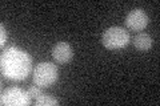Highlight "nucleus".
<instances>
[{"mask_svg": "<svg viewBox=\"0 0 160 106\" xmlns=\"http://www.w3.org/2000/svg\"><path fill=\"white\" fill-rule=\"evenodd\" d=\"M2 73L12 81H23L32 72V57L16 47H9L3 52L0 58Z\"/></svg>", "mask_w": 160, "mask_h": 106, "instance_id": "1", "label": "nucleus"}, {"mask_svg": "<svg viewBox=\"0 0 160 106\" xmlns=\"http://www.w3.org/2000/svg\"><path fill=\"white\" fill-rule=\"evenodd\" d=\"M103 45L109 50H119L129 44V33L122 27H111L102 36Z\"/></svg>", "mask_w": 160, "mask_h": 106, "instance_id": "2", "label": "nucleus"}, {"mask_svg": "<svg viewBox=\"0 0 160 106\" xmlns=\"http://www.w3.org/2000/svg\"><path fill=\"white\" fill-rule=\"evenodd\" d=\"M59 77V72L56 65L52 62H40L38 67L33 69L32 78L33 84L40 88H48L56 82Z\"/></svg>", "mask_w": 160, "mask_h": 106, "instance_id": "3", "label": "nucleus"}, {"mask_svg": "<svg viewBox=\"0 0 160 106\" xmlns=\"http://www.w3.org/2000/svg\"><path fill=\"white\" fill-rule=\"evenodd\" d=\"M31 95L20 88H7L2 92L0 104L6 106H28L31 104Z\"/></svg>", "mask_w": 160, "mask_h": 106, "instance_id": "4", "label": "nucleus"}, {"mask_svg": "<svg viewBox=\"0 0 160 106\" xmlns=\"http://www.w3.org/2000/svg\"><path fill=\"white\" fill-rule=\"evenodd\" d=\"M149 19L147 16V13L140 8H135L126 16V27L129 31L133 32H142L144 28L148 25Z\"/></svg>", "mask_w": 160, "mask_h": 106, "instance_id": "5", "label": "nucleus"}, {"mask_svg": "<svg viewBox=\"0 0 160 106\" xmlns=\"http://www.w3.org/2000/svg\"><path fill=\"white\" fill-rule=\"evenodd\" d=\"M52 57L58 64H67L73 57V49L66 41H59L52 48Z\"/></svg>", "mask_w": 160, "mask_h": 106, "instance_id": "6", "label": "nucleus"}, {"mask_svg": "<svg viewBox=\"0 0 160 106\" xmlns=\"http://www.w3.org/2000/svg\"><path fill=\"white\" fill-rule=\"evenodd\" d=\"M133 47L138 50H142V52H146V50L151 49L152 47V39L148 33L146 32H140L136 36L133 37Z\"/></svg>", "mask_w": 160, "mask_h": 106, "instance_id": "7", "label": "nucleus"}, {"mask_svg": "<svg viewBox=\"0 0 160 106\" xmlns=\"http://www.w3.org/2000/svg\"><path fill=\"white\" fill-rule=\"evenodd\" d=\"M58 104H59V101L55 97L48 95V94H44V93L36 98V106H55Z\"/></svg>", "mask_w": 160, "mask_h": 106, "instance_id": "8", "label": "nucleus"}, {"mask_svg": "<svg viewBox=\"0 0 160 106\" xmlns=\"http://www.w3.org/2000/svg\"><path fill=\"white\" fill-rule=\"evenodd\" d=\"M28 93H29V95H31L32 98H38L39 95L43 94V90H42V88H40V86L35 85V86H31L28 89Z\"/></svg>", "mask_w": 160, "mask_h": 106, "instance_id": "9", "label": "nucleus"}, {"mask_svg": "<svg viewBox=\"0 0 160 106\" xmlns=\"http://www.w3.org/2000/svg\"><path fill=\"white\" fill-rule=\"evenodd\" d=\"M0 31H2V39H0V47H4V44L7 41V31H6V27H4V24L0 25Z\"/></svg>", "mask_w": 160, "mask_h": 106, "instance_id": "10", "label": "nucleus"}]
</instances>
